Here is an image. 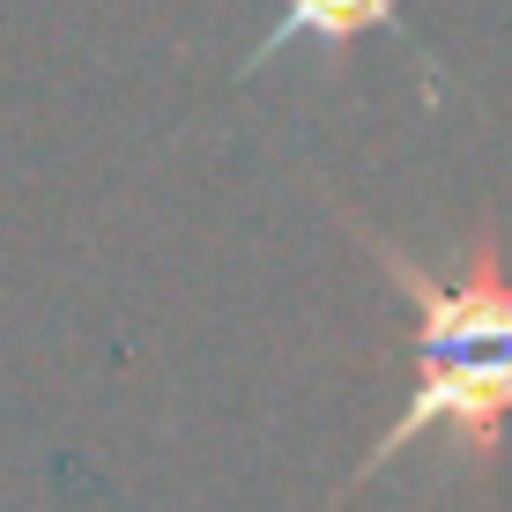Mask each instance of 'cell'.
I'll return each mask as SVG.
<instances>
[{
    "label": "cell",
    "mask_w": 512,
    "mask_h": 512,
    "mask_svg": "<svg viewBox=\"0 0 512 512\" xmlns=\"http://www.w3.org/2000/svg\"><path fill=\"white\" fill-rule=\"evenodd\" d=\"M334 216L349 223V238L364 245V260L416 305L409 401H401V416L372 438V453L349 468L342 498H357L416 438H446V453L468 475H490V461H498V446H505V416H512V260H505V238L490 231V223H475L461 268L438 275V268H423L401 238L372 231L357 208H334Z\"/></svg>",
    "instance_id": "cell-1"
},
{
    "label": "cell",
    "mask_w": 512,
    "mask_h": 512,
    "mask_svg": "<svg viewBox=\"0 0 512 512\" xmlns=\"http://www.w3.org/2000/svg\"><path fill=\"white\" fill-rule=\"evenodd\" d=\"M401 0H282V15L253 38L238 75H260L268 60H282L290 45H320V52H349L364 30H394Z\"/></svg>",
    "instance_id": "cell-2"
}]
</instances>
